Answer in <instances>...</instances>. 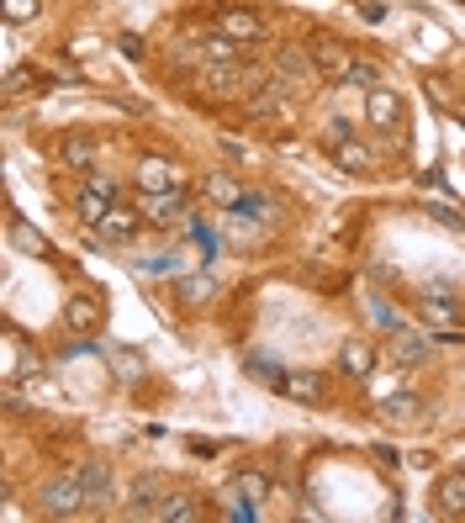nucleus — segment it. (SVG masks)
I'll return each mask as SVG.
<instances>
[{
    "label": "nucleus",
    "mask_w": 465,
    "mask_h": 523,
    "mask_svg": "<svg viewBox=\"0 0 465 523\" xmlns=\"http://www.w3.org/2000/svg\"><path fill=\"white\" fill-rule=\"evenodd\" d=\"M201 191H207V201H212V207H238V196H244V191H238V180L228 175V170H217V175H207V185H201Z\"/></svg>",
    "instance_id": "nucleus-17"
},
{
    "label": "nucleus",
    "mask_w": 465,
    "mask_h": 523,
    "mask_svg": "<svg viewBox=\"0 0 465 523\" xmlns=\"http://www.w3.org/2000/svg\"><path fill=\"white\" fill-rule=\"evenodd\" d=\"M138 212H143V222H154V228H175V222L191 217L185 212V191H143Z\"/></svg>",
    "instance_id": "nucleus-6"
},
{
    "label": "nucleus",
    "mask_w": 465,
    "mask_h": 523,
    "mask_svg": "<svg viewBox=\"0 0 465 523\" xmlns=\"http://www.w3.org/2000/svg\"><path fill=\"white\" fill-rule=\"evenodd\" d=\"M418 317L434 328H455L460 323V302H450V296H434V291H418Z\"/></svg>",
    "instance_id": "nucleus-11"
},
{
    "label": "nucleus",
    "mask_w": 465,
    "mask_h": 523,
    "mask_svg": "<svg viewBox=\"0 0 465 523\" xmlns=\"http://www.w3.org/2000/svg\"><path fill=\"white\" fill-rule=\"evenodd\" d=\"M111 212V196H101V191H85L80 185V201H74V217L85 222V228H101V217Z\"/></svg>",
    "instance_id": "nucleus-20"
},
{
    "label": "nucleus",
    "mask_w": 465,
    "mask_h": 523,
    "mask_svg": "<svg viewBox=\"0 0 465 523\" xmlns=\"http://www.w3.org/2000/svg\"><path fill=\"white\" fill-rule=\"evenodd\" d=\"M238 497H244V502H265L270 497V476L265 471H244V476H238Z\"/></svg>",
    "instance_id": "nucleus-25"
},
{
    "label": "nucleus",
    "mask_w": 465,
    "mask_h": 523,
    "mask_svg": "<svg viewBox=\"0 0 465 523\" xmlns=\"http://www.w3.org/2000/svg\"><path fill=\"white\" fill-rule=\"evenodd\" d=\"M365 122H376L381 133H397V127H402V96L392 85H376L365 96Z\"/></svg>",
    "instance_id": "nucleus-7"
},
{
    "label": "nucleus",
    "mask_w": 465,
    "mask_h": 523,
    "mask_svg": "<svg viewBox=\"0 0 465 523\" xmlns=\"http://www.w3.org/2000/svg\"><path fill=\"white\" fill-rule=\"evenodd\" d=\"M233 217H254V222H265V217H270V201L259 196V191H244V196H238V207H233Z\"/></svg>",
    "instance_id": "nucleus-26"
},
{
    "label": "nucleus",
    "mask_w": 465,
    "mask_h": 523,
    "mask_svg": "<svg viewBox=\"0 0 465 523\" xmlns=\"http://www.w3.org/2000/svg\"><path fill=\"white\" fill-rule=\"evenodd\" d=\"M217 32H228L233 43L254 48V43H265V16L249 11V6H222L217 11Z\"/></svg>",
    "instance_id": "nucleus-3"
},
{
    "label": "nucleus",
    "mask_w": 465,
    "mask_h": 523,
    "mask_svg": "<svg viewBox=\"0 0 465 523\" xmlns=\"http://www.w3.org/2000/svg\"><path fill=\"white\" fill-rule=\"evenodd\" d=\"M37 80H43V74L27 69V64H22V69H11V74H6V96H16V90H27V85H37Z\"/></svg>",
    "instance_id": "nucleus-29"
},
{
    "label": "nucleus",
    "mask_w": 465,
    "mask_h": 523,
    "mask_svg": "<svg viewBox=\"0 0 465 523\" xmlns=\"http://www.w3.org/2000/svg\"><path fill=\"white\" fill-rule=\"evenodd\" d=\"M328 154H333V164H339L344 175H370V170H376V154H370L360 138H349V143H339V148H328Z\"/></svg>",
    "instance_id": "nucleus-12"
},
{
    "label": "nucleus",
    "mask_w": 465,
    "mask_h": 523,
    "mask_svg": "<svg viewBox=\"0 0 465 523\" xmlns=\"http://www.w3.org/2000/svg\"><path fill=\"white\" fill-rule=\"evenodd\" d=\"M238 48H244V43H233L228 32H217V37H201V53H212L217 64H233V59H238Z\"/></svg>",
    "instance_id": "nucleus-24"
},
{
    "label": "nucleus",
    "mask_w": 465,
    "mask_h": 523,
    "mask_svg": "<svg viewBox=\"0 0 465 523\" xmlns=\"http://www.w3.org/2000/svg\"><path fill=\"white\" fill-rule=\"evenodd\" d=\"M381 418H386V423H418V418H423V402L413 397V391H397V397L381 402Z\"/></svg>",
    "instance_id": "nucleus-16"
},
{
    "label": "nucleus",
    "mask_w": 465,
    "mask_h": 523,
    "mask_svg": "<svg viewBox=\"0 0 465 523\" xmlns=\"http://www.w3.org/2000/svg\"><path fill=\"white\" fill-rule=\"evenodd\" d=\"M349 138H355V127H349L344 117H333V122L323 127V143H328V148H339V143H349Z\"/></svg>",
    "instance_id": "nucleus-30"
},
{
    "label": "nucleus",
    "mask_w": 465,
    "mask_h": 523,
    "mask_svg": "<svg viewBox=\"0 0 465 523\" xmlns=\"http://www.w3.org/2000/svg\"><path fill=\"white\" fill-rule=\"evenodd\" d=\"M6 233H11V244H16V249H22V254H37V259H43V254H48V238H43V233H37V228H27V222H22V217H16V212L6 217Z\"/></svg>",
    "instance_id": "nucleus-15"
},
{
    "label": "nucleus",
    "mask_w": 465,
    "mask_h": 523,
    "mask_svg": "<svg viewBox=\"0 0 465 523\" xmlns=\"http://www.w3.org/2000/svg\"><path fill=\"white\" fill-rule=\"evenodd\" d=\"M159 518H164V523H196V518H201V502H196L191 492H180V497H170V502L159 508Z\"/></svg>",
    "instance_id": "nucleus-21"
},
{
    "label": "nucleus",
    "mask_w": 465,
    "mask_h": 523,
    "mask_svg": "<svg viewBox=\"0 0 465 523\" xmlns=\"http://www.w3.org/2000/svg\"><path fill=\"white\" fill-rule=\"evenodd\" d=\"M212 275H191V280H180V302L185 307H201V302H212Z\"/></svg>",
    "instance_id": "nucleus-22"
},
{
    "label": "nucleus",
    "mask_w": 465,
    "mask_h": 523,
    "mask_svg": "<svg viewBox=\"0 0 465 523\" xmlns=\"http://www.w3.org/2000/svg\"><path fill=\"white\" fill-rule=\"evenodd\" d=\"M138 228H143V212H138V207H111V212L101 217V228H96V233L111 238V244H127V238H133Z\"/></svg>",
    "instance_id": "nucleus-9"
},
{
    "label": "nucleus",
    "mask_w": 465,
    "mask_h": 523,
    "mask_svg": "<svg viewBox=\"0 0 465 523\" xmlns=\"http://www.w3.org/2000/svg\"><path fill=\"white\" fill-rule=\"evenodd\" d=\"M275 69L281 74H296V80H323L318 74V59H312V48H275Z\"/></svg>",
    "instance_id": "nucleus-13"
},
{
    "label": "nucleus",
    "mask_w": 465,
    "mask_h": 523,
    "mask_svg": "<svg viewBox=\"0 0 465 523\" xmlns=\"http://www.w3.org/2000/svg\"><path fill=\"white\" fill-rule=\"evenodd\" d=\"M37 11H43V0H6V22H11V27L37 22Z\"/></svg>",
    "instance_id": "nucleus-27"
},
{
    "label": "nucleus",
    "mask_w": 465,
    "mask_h": 523,
    "mask_svg": "<svg viewBox=\"0 0 465 523\" xmlns=\"http://www.w3.org/2000/svg\"><path fill=\"white\" fill-rule=\"evenodd\" d=\"M434 502H439V513L465 518V476H444L439 492H434Z\"/></svg>",
    "instance_id": "nucleus-19"
},
{
    "label": "nucleus",
    "mask_w": 465,
    "mask_h": 523,
    "mask_svg": "<svg viewBox=\"0 0 465 523\" xmlns=\"http://www.w3.org/2000/svg\"><path fill=\"white\" fill-rule=\"evenodd\" d=\"M423 291H434V296H450V302H460V291L450 286V280H429V286H423Z\"/></svg>",
    "instance_id": "nucleus-33"
},
{
    "label": "nucleus",
    "mask_w": 465,
    "mask_h": 523,
    "mask_svg": "<svg viewBox=\"0 0 465 523\" xmlns=\"http://www.w3.org/2000/svg\"><path fill=\"white\" fill-rule=\"evenodd\" d=\"M244 80H249V74H238V69H228V64L207 69V85H212V90H238V85H244Z\"/></svg>",
    "instance_id": "nucleus-28"
},
{
    "label": "nucleus",
    "mask_w": 465,
    "mask_h": 523,
    "mask_svg": "<svg viewBox=\"0 0 465 523\" xmlns=\"http://www.w3.org/2000/svg\"><path fill=\"white\" fill-rule=\"evenodd\" d=\"M270 386L281 391V397H291V402H307V407H318L328 397V381L318 376V370H281Z\"/></svg>",
    "instance_id": "nucleus-5"
},
{
    "label": "nucleus",
    "mask_w": 465,
    "mask_h": 523,
    "mask_svg": "<svg viewBox=\"0 0 465 523\" xmlns=\"http://www.w3.org/2000/svg\"><path fill=\"white\" fill-rule=\"evenodd\" d=\"M191 233H196V244H201V254H207V259H212V254H217V233H212V228H201V222H191Z\"/></svg>",
    "instance_id": "nucleus-32"
},
{
    "label": "nucleus",
    "mask_w": 465,
    "mask_h": 523,
    "mask_svg": "<svg viewBox=\"0 0 465 523\" xmlns=\"http://www.w3.org/2000/svg\"><path fill=\"white\" fill-rule=\"evenodd\" d=\"M138 185H143V191H180L185 175H180V164L148 154V159H138Z\"/></svg>",
    "instance_id": "nucleus-8"
},
{
    "label": "nucleus",
    "mask_w": 465,
    "mask_h": 523,
    "mask_svg": "<svg viewBox=\"0 0 465 523\" xmlns=\"http://www.w3.org/2000/svg\"><path fill=\"white\" fill-rule=\"evenodd\" d=\"M349 85H365V90H376V85H381V69L360 59V64H355V74H349Z\"/></svg>",
    "instance_id": "nucleus-31"
},
{
    "label": "nucleus",
    "mask_w": 465,
    "mask_h": 523,
    "mask_svg": "<svg viewBox=\"0 0 465 523\" xmlns=\"http://www.w3.org/2000/svg\"><path fill=\"white\" fill-rule=\"evenodd\" d=\"M37 508H43L48 518H80L85 508H90V497H85V487H80V476H53L43 492H37Z\"/></svg>",
    "instance_id": "nucleus-1"
},
{
    "label": "nucleus",
    "mask_w": 465,
    "mask_h": 523,
    "mask_svg": "<svg viewBox=\"0 0 465 523\" xmlns=\"http://www.w3.org/2000/svg\"><path fill=\"white\" fill-rule=\"evenodd\" d=\"M64 323H69L74 333H85V339H90V333H101V328H106V302H101L96 291H74L69 302H64Z\"/></svg>",
    "instance_id": "nucleus-4"
},
{
    "label": "nucleus",
    "mask_w": 465,
    "mask_h": 523,
    "mask_svg": "<svg viewBox=\"0 0 465 523\" xmlns=\"http://www.w3.org/2000/svg\"><path fill=\"white\" fill-rule=\"evenodd\" d=\"M392 354H397V360L402 365H413V360H423V354H429V344H423V339H413V333H392Z\"/></svg>",
    "instance_id": "nucleus-23"
},
{
    "label": "nucleus",
    "mask_w": 465,
    "mask_h": 523,
    "mask_svg": "<svg viewBox=\"0 0 465 523\" xmlns=\"http://www.w3.org/2000/svg\"><path fill=\"white\" fill-rule=\"evenodd\" d=\"M312 59H318V74H323V80H349V74H355V53H349L344 43H339V37H328V32H318V37H312Z\"/></svg>",
    "instance_id": "nucleus-2"
},
{
    "label": "nucleus",
    "mask_w": 465,
    "mask_h": 523,
    "mask_svg": "<svg viewBox=\"0 0 465 523\" xmlns=\"http://www.w3.org/2000/svg\"><path fill=\"white\" fill-rule=\"evenodd\" d=\"M59 159L69 164V170H90V164H96V143L80 138V133H69V138L59 143Z\"/></svg>",
    "instance_id": "nucleus-18"
},
{
    "label": "nucleus",
    "mask_w": 465,
    "mask_h": 523,
    "mask_svg": "<svg viewBox=\"0 0 465 523\" xmlns=\"http://www.w3.org/2000/svg\"><path fill=\"white\" fill-rule=\"evenodd\" d=\"M74 476H80V487H85V497H90V508L111 502V465H106V460H85Z\"/></svg>",
    "instance_id": "nucleus-10"
},
{
    "label": "nucleus",
    "mask_w": 465,
    "mask_h": 523,
    "mask_svg": "<svg viewBox=\"0 0 465 523\" xmlns=\"http://www.w3.org/2000/svg\"><path fill=\"white\" fill-rule=\"evenodd\" d=\"M455 122L465 127V101H455Z\"/></svg>",
    "instance_id": "nucleus-34"
},
{
    "label": "nucleus",
    "mask_w": 465,
    "mask_h": 523,
    "mask_svg": "<svg viewBox=\"0 0 465 523\" xmlns=\"http://www.w3.org/2000/svg\"><path fill=\"white\" fill-rule=\"evenodd\" d=\"M339 370H344V376H370V370H376V349H370L365 339H344Z\"/></svg>",
    "instance_id": "nucleus-14"
}]
</instances>
